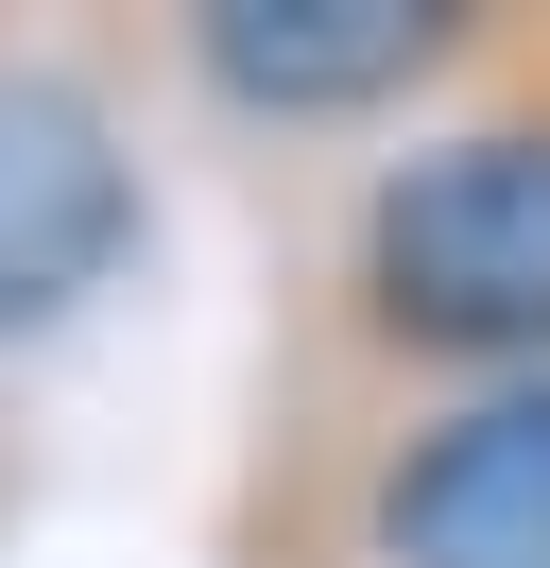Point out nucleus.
<instances>
[{
	"label": "nucleus",
	"mask_w": 550,
	"mask_h": 568,
	"mask_svg": "<svg viewBox=\"0 0 550 568\" xmlns=\"http://www.w3.org/2000/svg\"><path fill=\"white\" fill-rule=\"evenodd\" d=\"M465 18L447 0H206L190 18V70L224 121H275V139H309V121H396L412 87L465 70Z\"/></svg>",
	"instance_id": "nucleus-4"
},
{
	"label": "nucleus",
	"mask_w": 550,
	"mask_h": 568,
	"mask_svg": "<svg viewBox=\"0 0 550 568\" xmlns=\"http://www.w3.org/2000/svg\"><path fill=\"white\" fill-rule=\"evenodd\" d=\"M361 568H550V379H465L361 465Z\"/></svg>",
	"instance_id": "nucleus-2"
},
{
	"label": "nucleus",
	"mask_w": 550,
	"mask_h": 568,
	"mask_svg": "<svg viewBox=\"0 0 550 568\" xmlns=\"http://www.w3.org/2000/svg\"><path fill=\"white\" fill-rule=\"evenodd\" d=\"M138 242H155V190H138L121 121L69 70H0V345L69 327Z\"/></svg>",
	"instance_id": "nucleus-3"
},
{
	"label": "nucleus",
	"mask_w": 550,
	"mask_h": 568,
	"mask_svg": "<svg viewBox=\"0 0 550 568\" xmlns=\"http://www.w3.org/2000/svg\"><path fill=\"white\" fill-rule=\"evenodd\" d=\"M344 327L361 362L550 379V104H465L412 155H378L344 224Z\"/></svg>",
	"instance_id": "nucleus-1"
}]
</instances>
